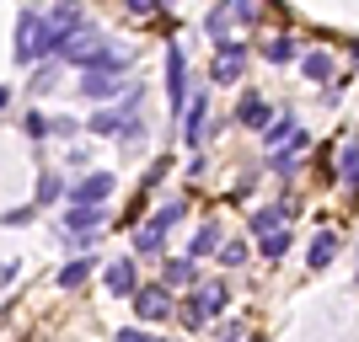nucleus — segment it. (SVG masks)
I'll return each instance as SVG.
<instances>
[{"instance_id": "nucleus-9", "label": "nucleus", "mask_w": 359, "mask_h": 342, "mask_svg": "<svg viewBox=\"0 0 359 342\" xmlns=\"http://www.w3.org/2000/svg\"><path fill=\"white\" fill-rule=\"evenodd\" d=\"M81 97L86 102H113V97H123V75L118 70H81Z\"/></svg>"}, {"instance_id": "nucleus-13", "label": "nucleus", "mask_w": 359, "mask_h": 342, "mask_svg": "<svg viewBox=\"0 0 359 342\" xmlns=\"http://www.w3.org/2000/svg\"><path fill=\"white\" fill-rule=\"evenodd\" d=\"M107 214H102V204H70L65 208V236H91V230H97V225H102Z\"/></svg>"}, {"instance_id": "nucleus-5", "label": "nucleus", "mask_w": 359, "mask_h": 342, "mask_svg": "<svg viewBox=\"0 0 359 342\" xmlns=\"http://www.w3.org/2000/svg\"><path fill=\"white\" fill-rule=\"evenodd\" d=\"M166 102H172V113L188 107V54H182V43H166Z\"/></svg>"}, {"instance_id": "nucleus-2", "label": "nucleus", "mask_w": 359, "mask_h": 342, "mask_svg": "<svg viewBox=\"0 0 359 342\" xmlns=\"http://www.w3.org/2000/svg\"><path fill=\"white\" fill-rule=\"evenodd\" d=\"M225 305H231V289H225V283H198L194 299L177 311V321H182L188 332H204V321H220Z\"/></svg>"}, {"instance_id": "nucleus-3", "label": "nucleus", "mask_w": 359, "mask_h": 342, "mask_svg": "<svg viewBox=\"0 0 359 342\" xmlns=\"http://www.w3.org/2000/svg\"><path fill=\"white\" fill-rule=\"evenodd\" d=\"M60 59H70L75 70H129V54H123V48H113V43H102V38H97V43H86V48H65Z\"/></svg>"}, {"instance_id": "nucleus-12", "label": "nucleus", "mask_w": 359, "mask_h": 342, "mask_svg": "<svg viewBox=\"0 0 359 342\" xmlns=\"http://www.w3.org/2000/svg\"><path fill=\"white\" fill-rule=\"evenodd\" d=\"M269 118H273V107H269V97H257V91H241V102H236V123L241 129H269Z\"/></svg>"}, {"instance_id": "nucleus-7", "label": "nucleus", "mask_w": 359, "mask_h": 342, "mask_svg": "<svg viewBox=\"0 0 359 342\" xmlns=\"http://www.w3.org/2000/svg\"><path fill=\"white\" fill-rule=\"evenodd\" d=\"M129 113H140V86H129V97H123L118 107H102V102H97V113L86 118V129H91V134H118Z\"/></svg>"}, {"instance_id": "nucleus-8", "label": "nucleus", "mask_w": 359, "mask_h": 342, "mask_svg": "<svg viewBox=\"0 0 359 342\" xmlns=\"http://www.w3.org/2000/svg\"><path fill=\"white\" fill-rule=\"evenodd\" d=\"M113 187H118L113 171H86V177H75L70 187H65V198H70V204H107Z\"/></svg>"}, {"instance_id": "nucleus-20", "label": "nucleus", "mask_w": 359, "mask_h": 342, "mask_svg": "<svg viewBox=\"0 0 359 342\" xmlns=\"http://www.w3.org/2000/svg\"><path fill=\"white\" fill-rule=\"evenodd\" d=\"M295 129H300V123L290 118V113H285V118H269V129H263V145H269V150L290 145V139H295Z\"/></svg>"}, {"instance_id": "nucleus-25", "label": "nucleus", "mask_w": 359, "mask_h": 342, "mask_svg": "<svg viewBox=\"0 0 359 342\" xmlns=\"http://www.w3.org/2000/svg\"><path fill=\"white\" fill-rule=\"evenodd\" d=\"M22 129H27V139H48V134H54V118H43V113L32 107L27 118H22Z\"/></svg>"}, {"instance_id": "nucleus-19", "label": "nucleus", "mask_w": 359, "mask_h": 342, "mask_svg": "<svg viewBox=\"0 0 359 342\" xmlns=\"http://www.w3.org/2000/svg\"><path fill=\"white\" fill-rule=\"evenodd\" d=\"M54 27H60V32H81V27H86L81 0H60V6H54Z\"/></svg>"}, {"instance_id": "nucleus-28", "label": "nucleus", "mask_w": 359, "mask_h": 342, "mask_svg": "<svg viewBox=\"0 0 359 342\" xmlns=\"http://www.w3.org/2000/svg\"><path fill=\"white\" fill-rule=\"evenodd\" d=\"M215 257H220L225 268H241V262H247V241H231V246L220 241V252H215Z\"/></svg>"}, {"instance_id": "nucleus-36", "label": "nucleus", "mask_w": 359, "mask_h": 342, "mask_svg": "<svg viewBox=\"0 0 359 342\" xmlns=\"http://www.w3.org/2000/svg\"><path fill=\"white\" fill-rule=\"evenodd\" d=\"M6 107H11V91H6V86H0V113H6Z\"/></svg>"}, {"instance_id": "nucleus-15", "label": "nucleus", "mask_w": 359, "mask_h": 342, "mask_svg": "<svg viewBox=\"0 0 359 342\" xmlns=\"http://www.w3.org/2000/svg\"><path fill=\"white\" fill-rule=\"evenodd\" d=\"M188 220V204H182V198H166L161 208H156V214H150V230H156V236H172V230H177V225Z\"/></svg>"}, {"instance_id": "nucleus-1", "label": "nucleus", "mask_w": 359, "mask_h": 342, "mask_svg": "<svg viewBox=\"0 0 359 342\" xmlns=\"http://www.w3.org/2000/svg\"><path fill=\"white\" fill-rule=\"evenodd\" d=\"M65 38L70 32H60L54 27V16H43V11H22L16 16V64H38V59H60V48H65Z\"/></svg>"}, {"instance_id": "nucleus-21", "label": "nucleus", "mask_w": 359, "mask_h": 342, "mask_svg": "<svg viewBox=\"0 0 359 342\" xmlns=\"http://www.w3.org/2000/svg\"><path fill=\"white\" fill-rule=\"evenodd\" d=\"M194 268H198L194 257H172V262L161 268V283H166V289H177V283H194Z\"/></svg>"}, {"instance_id": "nucleus-30", "label": "nucleus", "mask_w": 359, "mask_h": 342, "mask_svg": "<svg viewBox=\"0 0 359 342\" xmlns=\"http://www.w3.org/2000/svg\"><path fill=\"white\" fill-rule=\"evenodd\" d=\"M225 11L236 16V22H247V27H252V22H257V0H225Z\"/></svg>"}, {"instance_id": "nucleus-33", "label": "nucleus", "mask_w": 359, "mask_h": 342, "mask_svg": "<svg viewBox=\"0 0 359 342\" xmlns=\"http://www.w3.org/2000/svg\"><path fill=\"white\" fill-rule=\"evenodd\" d=\"M354 166H359V139H348L344 155H338V177H344V171H354Z\"/></svg>"}, {"instance_id": "nucleus-14", "label": "nucleus", "mask_w": 359, "mask_h": 342, "mask_svg": "<svg viewBox=\"0 0 359 342\" xmlns=\"http://www.w3.org/2000/svg\"><path fill=\"white\" fill-rule=\"evenodd\" d=\"M91 273H97V257H91V252L70 257V262L60 268V289H65V294H75V289H81V283H86Z\"/></svg>"}, {"instance_id": "nucleus-27", "label": "nucleus", "mask_w": 359, "mask_h": 342, "mask_svg": "<svg viewBox=\"0 0 359 342\" xmlns=\"http://www.w3.org/2000/svg\"><path fill=\"white\" fill-rule=\"evenodd\" d=\"M166 171H172V155H161V161H156V166H150V171H145V182H140V193H156Z\"/></svg>"}, {"instance_id": "nucleus-23", "label": "nucleus", "mask_w": 359, "mask_h": 342, "mask_svg": "<svg viewBox=\"0 0 359 342\" xmlns=\"http://www.w3.org/2000/svg\"><path fill=\"white\" fill-rule=\"evenodd\" d=\"M300 75H306V80H327L332 75V54H322V48L306 54V59H300Z\"/></svg>"}, {"instance_id": "nucleus-26", "label": "nucleus", "mask_w": 359, "mask_h": 342, "mask_svg": "<svg viewBox=\"0 0 359 342\" xmlns=\"http://www.w3.org/2000/svg\"><path fill=\"white\" fill-rule=\"evenodd\" d=\"M257 241H263V257H285L290 252V230H285V225L269 230V236H257Z\"/></svg>"}, {"instance_id": "nucleus-34", "label": "nucleus", "mask_w": 359, "mask_h": 342, "mask_svg": "<svg viewBox=\"0 0 359 342\" xmlns=\"http://www.w3.org/2000/svg\"><path fill=\"white\" fill-rule=\"evenodd\" d=\"M118 342H150V332H145V321H140V327H118Z\"/></svg>"}, {"instance_id": "nucleus-11", "label": "nucleus", "mask_w": 359, "mask_h": 342, "mask_svg": "<svg viewBox=\"0 0 359 342\" xmlns=\"http://www.w3.org/2000/svg\"><path fill=\"white\" fill-rule=\"evenodd\" d=\"M182 139H188V145H204V123H210V91H198V97H188V107H182Z\"/></svg>"}, {"instance_id": "nucleus-10", "label": "nucleus", "mask_w": 359, "mask_h": 342, "mask_svg": "<svg viewBox=\"0 0 359 342\" xmlns=\"http://www.w3.org/2000/svg\"><path fill=\"white\" fill-rule=\"evenodd\" d=\"M102 289L107 294H118V299H129L140 289V268H135V257H118V262H107L102 268Z\"/></svg>"}, {"instance_id": "nucleus-22", "label": "nucleus", "mask_w": 359, "mask_h": 342, "mask_svg": "<svg viewBox=\"0 0 359 342\" xmlns=\"http://www.w3.org/2000/svg\"><path fill=\"white\" fill-rule=\"evenodd\" d=\"M263 59H269V64H290V59H295V38H290V32L269 38V43H263Z\"/></svg>"}, {"instance_id": "nucleus-37", "label": "nucleus", "mask_w": 359, "mask_h": 342, "mask_svg": "<svg viewBox=\"0 0 359 342\" xmlns=\"http://www.w3.org/2000/svg\"><path fill=\"white\" fill-rule=\"evenodd\" d=\"M348 54H354V59H359V38H354V43H348Z\"/></svg>"}, {"instance_id": "nucleus-32", "label": "nucleus", "mask_w": 359, "mask_h": 342, "mask_svg": "<svg viewBox=\"0 0 359 342\" xmlns=\"http://www.w3.org/2000/svg\"><path fill=\"white\" fill-rule=\"evenodd\" d=\"M38 220V204H27V208H11V214H0V225H32Z\"/></svg>"}, {"instance_id": "nucleus-17", "label": "nucleus", "mask_w": 359, "mask_h": 342, "mask_svg": "<svg viewBox=\"0 0 359 342\" xmlns=\"http://www.w3.org/2000/svg\"><path fill=\"white\" fill-rule=\"evenodd\" d=\"M290 214H295L290 204H269V208H257V214H252V236H269V230H279Z\"/></svg>"}, {"instance_id": "nucleus-35", "label": "nucleus", "mask_w": 359, "mask_h": 342, "mask_svg": "<svg viewBox=\"0 0 359 342\" xmlns=\"http://www.w3.org/2000/svg\"><path fill=\"white\" fill-rule=\"evenodd\" d=\"M344 182H348V187L359 193V166H354V171H344Z\"/></svg>"}, {"instance_id": "nucleus-6", "label": "nucleus", "mask_w": 359, "mask_h": 342, "mask_svg": "<svg viewBox=\"0 0 359 342\" xmlns=\"http://www.w3.org/2000/svg\"><path fill=\"white\" fill-rule=\"evenodd\" d=\"M129 299H135V315L145 321V327H150V321H166V315L177 311V305H172V294H166V283H140Z\"/></svg>"}, {"instance_id": "nucleus-31", "label": "nucleus", "mask_w": 359, "mask_h": 342, "mask_svg": "<svg viewBox=\"0 0 359 342\" xmlns=\"http://www.w3.org/2000/svg\"><path fill=\"white\" fill-rule=\"evenodd\" d=\"M172 0H123V11L129 16H156V11H166Z\"/></svg>"}, {"instance_id": "nucleus-29", "label": "nucleus", "mask_w": 359, "mask_h": 342, "mask_svg": "<svg viewBox=\"0 0 359 342\" xmlns=\"http://www.w3.org/2000/svg\"><path fill=\"white\" fill-rule=\"evenodd\" d=\"M54 70H60L54 59H38V70H32V80H27V86H32V91H48V86H54Z\"/></svg>"}, {"instance_id": "nucleus-4", "label": "nucleus", "mask_w": 359, "mask_h": 342, "mask_svg": "<svg viewBox=\"0 0 359 342\" xmlns=\"http://www.w3.org/2000/svg\"><path fill=\"white\" fill-rule=\"evenodd\" d=\"M247 54H252V43L247 38H215V86H236V75H241V64H247Z\"/></svg>"}, {"instance_id": "nucleus-16", "label": "nucleus", "mask_w": 359, "mask_h": 342, "mask_svg": "<svg viewBox=\"0 0 359 342\" xmlns=\"http://www.w3.org/2000/svg\"><path fill=\"white\" fill-rule=\"evenodd\" d=\"M220 225H198V230H194V241H188V257H194V262H204V257H215V252H220Z\"/></svg>"}, {"instance_id": "nucleus-24", "label": "nucleus", "mask_w": 359, "mask_h": 342, "mask_svg": "<svg viewBox=\"0 0 359 342\" xmlns=\"http://www.w3.org/2000/svg\"><path fill=\"white\" fill-rule=\"evenodd\" d=\"M60 198H65V182L54 177V171H43V177H38V198H32V204L48 208V204H60Z\"/></svg>"}, {"instance_id": "nucleus-18", "label": "nucleus", "mask_w": 359, "mask_h": 342, "mask_svg": "<svg viewBox=\"0 0 359 342\" xmlns=\"http://www.w3.org/2000/svg\"><path fill=\"white\" fill-rule=\"evenodd\" d=\"M332 257H338V236H332V230H322V236L311 241V252H306V262H311V268L322 273V268H332Z\"/></svg>"}]
</instances>
